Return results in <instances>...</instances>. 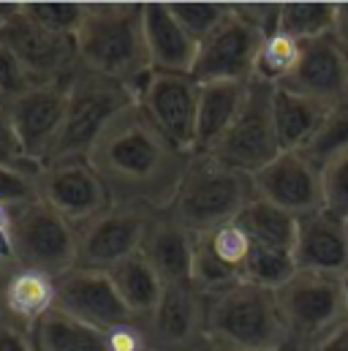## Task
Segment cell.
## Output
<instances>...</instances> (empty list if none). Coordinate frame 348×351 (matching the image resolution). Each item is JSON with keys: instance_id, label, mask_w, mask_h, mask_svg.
<instances>
[{"instance_id": "d590c367", "label": "cell", "mask_w": 348, "mask_h": 351, "mask_svg": "<svg viewBox=\"0 0 348 351\" xmlns=\"http://www.w3.org/2000/svg\"><path fill=\"white\" fill-rule=\"evenodd\" d=\"M321 182L324 210H330L340 221H348V150L321 169Z\"/></svg>"}, {"instance_id": "ba28073f", "label": "cell", "mask_w": 348, "mask_h": 351, "mask_svg": "<svg viewBox=\"0 0 348 351\" xmlns=\"http://www.w3.org/2000/svg\"><path fill=\"white\" fill-rule=\"evenodd\" d=\"M14 264L41 269L52 278L79 264V234L71 221L52 210L44 199L11 207Z\"/></svg>"}, {"instance_id": "4dcf8cb0", "label": "cell", "mask_w": 348, "mask_h": 351, "mask_svg": "<svg viewBox=\"0 0 348 351\" xmlns=\"http://www.w3.org/2000/svg\"><path fill=\"white\" fill-rule=\"evenodd\" d=\"M348 150V101L332 106L327 120L321 123L319 134L310 139L305 150H299L316 169H324L330 161H335L340 153Z\"/></svg>"}, {"instance_id": "b9f144b4", "label": "cell", "mask_w": 348, "mask_h": 351, "mask_svg": "<svg viewBox=\"0 0 348 351\" xmlns=\"http://www.w3.org/2000/svg\"><path fill=\"white\" fill-rule=\"evenodd\" d=\"M0 264L11 267L14 264V221H11V207L0 204Z\"/></svg>"}, {"instance_id": "d6986e66", "label": "cell", "mask_w": 348, "mask_h": 351, "mask_svg": "<svg viewBox=\"0 0 348 351\" xmlns=\"http://www.w3.org/2000/svg\"><path fill=\"white\" fill-rule=\"evenodd\" d=\"M283 88L330 106L348 101V66L343 47L332 36L302 44V60Z\"/></svg>"}, {"instance_id": "7a4b0ae2", "label": "cell", "mask_w": 348, "mask_h": 351, "mask_svg": "<svg viewBox=\"0 0 348 351\" xmlns=\"http://www.w3.org/2000/svg\"><path fill=\"white\" fill-rule=\"evenodd\" d=\"M142 5L145 3H85V19L77 33L79 66L120 85H131L150 71Z\"/></svg>"}, {"instance_id": "ab89813d", "label": "cell", "mask_w": 348, "mask_h": 351, "mask_svg": "<svg viewBox=\"0 0 348 351\" xmlns=\"http://www.w3.org/2000/svg\"><path fill=\"white\" fill-rule=\"evenodd\" d=\"M0 167H16V169H41L33 164L14 131V123L8 117V109L0 104Z\"/></svg>"}, {"instance_id": "816d5d0a", "label": "cell", "mask_w": 348, "mask_h": 351, "mask_svg": "<svg viewBox=\"0 0 348 351\" xmlns=\"http://www.w3.org/2000/svg\"><path fill=\"white\" fill-rule=\"evenodd\" d=\"M346 229H348V221H346Z\"/></svg>"}, {"instance_id": "44dd1931", "label": "cell", "mask_w": 348, "mask_h": 351, "mask_svg": "<svg viewBox=\"0 0 348 351\" xmlns=\"http://www.w3.org/2000/svg\"><path fill=\"white\" fill-rule=\"evenodd\" d=\"M55 297L58 291L52 275L22 264L5 267L0 286V313L5 319L33 330L49 311H55Z\"/></svg>"}, {"instance_id": "8fae6325", "label": "cell", "mask_w": 348, "mask_h": 351, "mask_svg": "<svg viewBox=\"0 0 348 351\" xmlns=\"http://www.w3.org/2000/svg\"><path fill=\"white\" fill-rule=\"evenodd\" d=\"M156 215H145L125 207H106L87 223L77 226L79 234V267L109 272L120 262L142 254L145 234Z\"/></svg>"}, {"instance_id": "f546056e", "label": "cell", "mask_w": 348, "mask_h": 351, "mask_svg": "<svg viewBox=\"0 0 348 351\" xmlns=\"http://www.w3.org/2000/svg\"><path fill=\"white\" fill-rule=\"evenodd\" d=\"M297 272V262L294 254L288 251H275V248H264V245H253L251 256L243 267V280L277 291L280 286H286Z\"/></svg>"}, {"instance_id": "2e32d148", "label": "cell", "mask_w": 348, "mask_h": 351, "mask_svg": "<svg viewBox=\"0 0 348 351\" xmlns=\"http://www.w3.org/2000/svg\"><path fill=\"white\" fill-rule=\"evenodd\" d=\"M199 93L201 85L190 74L156 71L139 106L150 120L188 153H196V120H199Z\"/></svg>"}, {"instance_id": "836d02e7", "label": "cell", "mask_w": 348, "mask_h": 351, "mask_svg": "<svg viewBox=\"0 0 348 351\" xmlns=\"http://www.w3.org/2000/svg\"><path fill=\"white\" fill-rule=\"evenodd\" d=\"M201 237H204V243L210 245V251H212L221 262L234 267V269L243 275V267H245L248 256H251L253 243H251L248 232H245L237 221H229V223H223V226H218V229H212V232H207V234H201Z\"/></svg>"}, {"instance_id": "5bb4252c", "label": "cell", "mask_w": 348, "mask_h": 351, "mask_svg": "<svg viewBox=\"0 0 348 351\" xmlns=\"http://www.w3.org/2000/svg\"><path fill=\"white\" fill-rule=\"evenodd\" d=\"M251 180H253V193L259 199L297 218L324 210L321 169H316L299 150H283Z\"/></svg>"}, {"instance_id": "3957f363", "label": "cell", "mask_w": 348, "mask_h": 351, "mask_svg": "<svg viewBox=\"0 0 348 351\" xmlns=\"http://www.w3.org/2000/svg\"><path fill=\"white\" fill-rule=\"evenodd\" d=\"M253 196L251 175L229 169L210 156H193L169 215L182 229L201 237L234 221Z\"/></svg>"}, {"instance_id": "d4e9b609", "label": "cell", "mask_w": 348, "mask_h": 351, "mask_svg": "<svg viewBox=\"0 0 348 351\" xmlns=\"http://www.w3.org/2000/svg\"><path fill=\"white\" fill-rule=\"evenodd\" d=\"M109 278H112L123 305L128 308L131 319H142V322L158 308L164 289H166L164 280L158 278V272L150 267V262L142 254H136V256L120 262L114 269H109Z\"/></svg>"}, {"instance_id": "4fadbf2b", "label": "cell", "mask_w": 348, "mask_h": 351, "mask_svg": "<svg viewBox=\"0 0 348 351\" xmlns=\"http://www.w3.org/2000/svg\"><path fill=\"white\" fill-rule=\"evenodd\" d=\"M69 80L71 77L52 85H38L5 106L27 158L38 167L49 161L52 147L60 136L66 98H69Z\"/></svg>"}, {"instance_id": "7bdbcfd3", "label": "cell", "mask_w": 348, "mask_h": 351, "mask_svg": "<svg viewBox=\"0 0 348 351\" xmlns=\"http://www.w3.org/2000/svg\"><path fill=\"white\" fill-rule=\"evenodd\" d=\"M308 351H348V319L338 324L332 332H327L319 343H313Z\"/></svg>"}, {"instance_id": "f907efd6", "label": "cell", "mask_w": 348, "mask_h": 351, "mask_svg": "<svg viewBox=\"0 0 348 351\" xmlns=\"http://www.w3.org/2000/svg\"><path fill=\"white\" fill-rule=\"evenodd\" d=\"M147 351H161V349H156V346H153V349H147Z\"/></svg>"}, {"instance_id": "484cf974", "label": "cell", "mask_w": 348, "mask_h": 351, "mask_svg": "<svg viewBox=\"0 0 348 351\" xmlns=\"http://www.w3.org/2000/svg\"><path fill=\"white\" fill-rule=\"evenodd\" d=\"M234 221L248 232V237H251L253 245H264V248L294 254L297 215H291V213H286V210L264 202L259 196H253Z\"/></svg>"}, {"instance_id": "f35d334b", "label": "cell", "mask_w": 348, "mask_h": 351, "mask_svg": "<svg viewBox=\"0 0 348 351\" xmlns=\"http://www.w3.org/2000/svg\"><path fill=\"white\" fill-rule=\"evenodd\" d=\"M106 351H147L153 349L150 332L142 319H128L123 324H114L103 332Z\"/></svg>"}, {"instance_id": "f1b7e54d", "label": "cell", "mask_w": 348, "mask_h": 351, "mask_svg": "<svg viewBox=\"0 0 348 351\" xmlns=\"http://www.w3.org/2000/svg\"><path fill=\"white\" fill-rule=\"evenodd\" d=\"M299 60H302V44L288 38L280 30H272L261 41L253 80H259L264 85H272V88H283L294 77Z\"/></svg>"}, {"instance_id": "5b68a950", "label": "cell", "mask_w": 348, "mask_h": 351, "mask_svg": "<svg viewBox=\"0 0 348 351\" xmlns=\"http://www.w3.org/2000/svg\"><path fill=\"white\" fill-rule=\"evenodd\" d=\"M277 5H232V14L199 44L190 77L204 82H251L261 41L275 30Z\"/></svg>"}, {"instance_id": "74e56055", "label": "cell", "mask_w": 348, "mask_h": 351, "mask_svg": "<svg viewBox=\"0 0 348 351\" xmlns=\"http://www.w3.org/2000/svg\"><path fill=\"white\" fill-rule=\"evenodd\" d=\"M36 177H38V169L0 167V204L3 207H16V204L38 199Z\"/></svg>"}, {"instance_id": "f6af8a7d", "label": "cell", "mask_w": 348, "mask_h": 351, "mask_svg": "<svg viewBox=\"0 0 348 351\" xmlns=\"http://www.w3.org/2000/svg\"><path fill=\"white\" fill-rule=\"evenodd\" d=\"M182 351H232L229 346H223L221 341H215V338H210L207 332L201 335V338H196L193 343H188Z\"/></svg>"}, {"instance_id": "ffe728a7", "label": "cell", "mask_w": 348, "mask_h": 351, "mask_svg": "<svg viewBox=\"0 0 348 351\" xmlns=\"http://www.w3.org/2000/svg\"><path fill=\"white\" fill-rule=\"evenodd\" d=\"M142 25H145V44H147L150 66L156 71H164V74L193 71L199 44L174 19L169 3H145Z\"/></svg>"}, {"instance_id": "ac0fdd59", "label": "cell", "mask_w": 348, "mask_h": 351, "mask_svg": "<svg viewBox=\"0 0 348 351\" xmlns=\"http://www.w3.org/2000/svg\"><path fill=\"white\" fill-rule=\"evenodd\" d=\"M294 262L302 272H319L332 278L348 275V229L346 221L330 210H316L297 218Z\"/></svg>"}, {"instance_id": "1f68e13d", "label": "cell", "mask_w": 348, "mask_h": 351, "mask_svg": "<svg viewBox=\"0 0 348 351\" xmlns=\"http://www.w3.org/2000/svg\"><path fill=\"white\" fill-rule=\"evenodd\" d=\"M240 280H243V275L234 267L221 262L210 251V245L204 243V237H196L193 267H190V286L196 291H201L204 297H215V294H221L223 289H229V286H234Z\"/></svg>"}, {"instance_id": "277c9868", "label": "cell", "mask_w": 348, "mask_h": 351, "mask_svg": "<svg viewBox=\"0 0 348 351\" xmlns=\"http://www.w3.org/2000/svg\"><path fill=\"white\" fill-rule=\"evenodd\" d=\"M207 335L232 351H275L288 346L275 291L248 280L207 297Z\"/></svg>"}, {"instance_id": "6da1fadb", "label": "cell", "mask_w": 348, "mask_h": 351, "mask_svg": "<svg viewBox=\"0 0 348 351\" xmlns=\"http://www.w3.org/2000/svg\"><path fill=\"white\" fill-rule=\"evenodd\" d=\"M190 158L193 153L174 145L139 104L120 112L87 156L109 202L145 215L172 210Z\"/></svg>"}, {"instance_id": "7c38bea8", "label": "cell", "mask_w": 348, "mask_h": 351, "mask_svg": "<svg viewBox=\"0 0 348 351\" xmlns=\"http://www.w3.org/2000/svg\"><path fill=\"white\" fill-rule=\"evenodd\" d=\"M38 199L58 210L74 226H82L106 207H112L109 193L90 167L87 158H66L44 164L36 177Z\"/></svg>"}, {"instance_id": "52a82bcc", "label": "cell", "mask_w": 348, "mask_h": 351, "mask_svg": "<svg viewBox=\"0 0 348 351\" xmlns=\"http://www.w3.org/2000/svg\"><path fill=\"white\" fill-rule=\"evenodd\" d=\"M275 297L288 335V349L294 351H308L348 319L343 278L297 269Z\"/></svg>"}, {"instance_id": "7402d4cb", "label": "cell", "mask_w": 348, "mask_h": 351, "mask_svg": "<svg viewBox=\"0 0 348 351\" xmlns=\"http://www.w3.org/2000/svg\"><path fill=\"white\" fill-rule=\"evenodd\" d=\"M196 251V234L182 229L169 213L156 215L142 243V256L158 272L164 286L190 283V267Z\"/></svg>"}, {"instance_id": "4316f807", "label": "cell", "mask_w": 348, "mask_h": 351, "mask_svg": "<svg viewBox=\"0 0 348 351\" xmlns=\"http://www.w3.org/2000/svg\"><path fill=\"white\" fill-rule=\"evenodd\" d=\"M30 335H33L36 351H106V341L101 330L90 327L58 308L49 311L30 330Z\"/></svg>"}, {"instance_id": "bcb514c9", "label": "cell", "mask_w": 348, "mask_h": 351, "mask_svg": "<svg viewBox=\"0 0 348 351\" xmlns=\"http://www.w3.org/2000/svg\"><path fill=\"white\" fill-rule=\"evenodd\" d=\"M343 289H346V308H348V275L343 278Z\"/></svg>"}, {"instance_id": "c3c4849f", "label": "cell", "mask_w": 348, "mask_h": 351, "mask_svg": "<svg viewBox=\"0 0 348 351\" xmlns=\"http://www.w3.org/2000/svg\"><path fill=\"white\" fill-rule=\"evenodd\" d=\"M275 351H294V349H288V346H283V349H275Z\"/></svg>"}, {"instance_id": "7dc6e473", "label": "cell", "mask_w": 348, "mask_h": 351, "mask_svg": "<svg viewBox=\"0 0 348 351\" xmlns=\"http://www.w3.org/2000/svg\"><path fill=\"white\" fill-rule=\"evenodd\" d=\"M3 272H5V267L0 264V286H3Z\"/></svg>"}, {"instance_id": "cb8c5ba5", "label": "cell", "mask_w": 348, "mask_h": 351, "mask_svg": "<svg viewBox=\"0 0 348 351\" xmlns=\"http://www.w3.org/2000/svg\"><path fill=\"white\" fill-rule=\"evenodd\" d=\"M251 82H204L199 93V120H196V153H210L221 136L232 128L245 106Z\"/></svg>"}, {"instance_id": "e575fe53", "label": "cell", "mask_w": 348, "mask_h": 351, "mask_svg": "<svg viewBox=\"0 0 348 351\" xmlns=\"http://www.w3.org/2000/svg\"><path fill=\"white\" fill-rule=\"evenodd\" d=\"M22 8L49 30H58L74 38L85 19V3H25Z\"/></svg>"}, {"instance_id": "60d3db41", "label": "cell", "mask_w": 348, "mask_h": 351, "mask_svg": "<svg viewBox=\"0 0 348 351\" xmlns=\"http://www.w3.org/2000/svg\"><path fill=\"white\" fill-rule=\"evenodd\" d=\"M0 351H36L30 330L19 327L16 322L0 313Z\"/></svg>"}, {"instance_id": "30bf717a", "label": "cell", "mask_w": 348, "mask_h": 351, "mask_svg": "<svg viewBox=\"0 0 348 351\" xmlns=\"http://www.w3.org/2000/svg\"><path fill=\"white\" fill-rule=\"evenodd\" d=\"M0 41L19 58L36 85H52L79 66L77 38L36 22L22 5L0 25Z\"/></svg>"}, {"instance_id": "603a6c76", "label": "cell", "mask_w": 348, "mask_h": 351, "mask_svg": "<svg viewBox=\"0 0 348 351\" xmlns=\"http://www.w3.org/2000/svg\"><path fill=\"white\" fill-rule=\"evenodd\" d=\"M332 112L330 104L299 95L288 88L272 90V123L280 150H305Z\"/></svg>"}, {"instance_id": "8992f818", "label": "cell", "mask_w": 348, "mask_h": 351, "mask_svg": "<svg viewBox=\"0 0 348 351\" xmlns=\"http://www.w3.org/2000/svg\"><path fill=\"white\" fill-rule=\"evenodd\" d=\"M134 104L125 85L106 80L85 66H77L69 80V98L60 136L52 147V161L66 158H87L98 136L109 128V123Z\"/></svg>"}, {"instance_id": "8d00e7d4", "label": "cell", "mask_w": 348, "mask_h": 351, "mask_svg": "<svg viewBox=\"0 0 348 351\" xmlns=\"http://www.w3.org/2000/svg\"><path fill=\"white\" fill-rule=\"evenodd\" d=\"M38 88L33 82V77L27 74V69L19 63V58L0 41V104L8 106L11 101H16L19 95H25L27 90Z\"/></svg>"}, {"instance_id": "9c48e42d", "label": "cell", "mask_w": 348, "mask_h": 351, "mask_svg": "<svg viewBox=\"0 0 348 351\" xmlns=\"http://www.w3.org/2000/svg\"><path fill=\"white\" fill-rule=\"evenodd\" d=\"M272 90H275L272 85L251 80L243 112L237 114L232 128L221 136V142L204 156L251 177L264 169L269 161H275L283 150L272 123Z\"/></svg>"}, {"instance_id": "ee69618b", "label": "cell", "mask_w": 348, "mask_h": 351, "mask_svg": "<svg viewBox=\"0 0 348 351\" xmlns=\"http://www.w3.org/2000/svg\"><path fill=\"white\" fill-rule=\"evenodd\" d=\"M332 38L348 52V3H338V14H335V30Z\"/></svg>"}, {"instance_id": "d6a6232c", "label": "cell", "mask_w": 348, "mask_h": 351, "mask_svg": "<svg viewBox=\"0 0 348 351\" xmlns=\"http://www.w3.org/2000/svg\"><path fill=\"white\" fill-rule=\"evenodd\" d=\"M169 11L182 25V30L196 44H201L232 14V5L229 3H169Z\"/></svg>"}, {"instance_id": "681fc988", "label": "cell", "mask_w": 348, "mask_h": 351, "mask_svg": "<svg viewBox=\"0 0 348 351\" xmlns=\"http://www.w3.org/2000/svg\"><path fill=\"white\" fill-rule=\"evenodd\" d=\"M343 52H346V49H343ZM346 66H348V52H346Z\"/></svg>"}, {"instance_id": "83f0119b", "label": "cell", "mask_w": 348, "mask_h": 351, "mask_svg": "<svg viewBox=\"0 0 348 351\" xmlns=\"http://www.w3.org/2000/svg\"><path fill=\"white\" fill-rule=\"evenodd\" d=\"M335 14H338V3H280L275 30L286 33L299 44H308L332 36Z\"/></svg>"}, {"instance_id": "e0dca14e", "label": "cell", "mask_w": 348, "mask_h": 351, "mask_svg": "<svg viewBox=\"0 0 348 351\" xmlns=\"http://www.w3.org/2000/svg\"><path fill=\"white\" fill-rule=\"evenodd\" d=\"M153 346L161 351H182L207 332V297L190 283L166 286L158 308L145 319Z\"/></svg>"}, {"instance_id": "9a60e30c", "label": "cell", "mask_w": 348, "mask_h": 351, "mask_svg": "<svg viewBox=\"0 0 348 351\" xmlns=\"http://www.w3.org/2000/svg\"><path fill=\"white\" fill-rule=\"evenodd\" d=\"M55 291H58V297H55L58 311L85 322L101 332L131 319L109 272L77 264L74 269L55 278Z\"/></svg>"}]
</instances>
